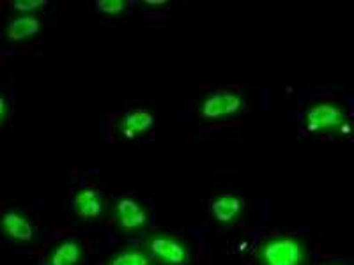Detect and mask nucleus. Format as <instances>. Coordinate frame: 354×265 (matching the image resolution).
Returning <instances> with one entry per match:
<instances>
[{
    "mask_svg": "<svg viewBox=\"0 0 354 265\" xmlns=\"http://www.w3.org/2000/svg\"><path fill=\"white\" fill-rule=\"evenodd\" d=\"M303 128L317 137H340L349 132V115L340 101L319 99L303 112Z\"/></svg>",
    "mask_w": 354,
    "mask_h": 265,
    "instance_id": "obj_1",
    "label": "nucleus"
},
{
    "mask_svg": "<svg viewBox=\"0 0 354 265\" xmlns=\"http://www.w3.org/2000/svg\"><path fill=\"white\" fill-rule=\"evenodd\" d=\"M310 246L301 235H271L257 248L259 265H308Z\"/></svg>",
    "mask_w": 354,
    "mask_h": 265,
    "instance_id": "obj_2",
    "label": "nucleus"
},
{
    "mask_svg": "<svg viewBox=\"0 0 354 265\" xmlns=\"http://www.w3.org/2000/svg\"><path fill=\"white\" fill-rule=\"evenodd\" d=\"M142 248L149 255L154 265H189L192 264V249L188 242L177 233L156 230L149 232L142 241Z\"/></svg>",
    "mask_w": 354,
    "mask_h": 265,
    "instance_id": "obj_3",
    "label": "nucleus"
},
{
    "mask_svg": "<svg viewBox=\"0 0 354 265\" xmlns=\"http://www.w3.org/2000/svg\"><path fill=\"white\" fill-rule=\"evenodd\" d=\"M110 216H112L113 225L119 230V233L126 237L140 235L142 232L149 228L151 219H153L149 205L131 197L119 198L110 207Z\"/></svg>",
    "mask_w": 354,
    "mask_h": 265,
    "instance_id": "obj_4",
    "label": "nucleus"
},
{
    "mask_svg": "<svg viewBox=\"0 0 354 265\" xmlns=\"http://www.w3.org/2000/svg\"><path fill=\"white\" fill-rule=\"evenodd\" d=\"M245 110V97L234 90L216 88L204 96L198 113L204 121H225Z\"/></svg>",
    "mask_w": 354,
    "mask_h": 265,
    "instance_id": "obj_5",
    "label": "nucleus"
},
{
    "mask_svg": "<svg viewBox=\"0 0 354 265\" xmlns=\"http://www.w3.org/2000/svg\"><path fill=\"white\" fill-rule=\"evenodd\" d=\"M0 235L12 244H32L37 239V228L28 214L11 209L0 216Z\"/></svg>",
    "mask_w": 354,
    "mask_h": 265,
    "instance_id": "obj_6",
    "label": "nucleus"
},
{
    "mask_svg": "<svg viewBox=\"0 0 354 265\" xmlns=\"http://www.w3.org/2000/svg\"><path fill=\"white\" fill-rule=\"evenodd\" d=\"M71 207L75 216L84 221H100L105 219L110 213L109 200L103 197L101 191L91 186H84L75 193L71 200Z\"/></svg>",
    "mask_w": 354,
    "mask_h": 265,
    "instance_id": "obj_7",
    "label": "nucleus"
},
{
    "mask_svg": "<svg viewBox=\"0 0 354 265\" xmlns=\"http://www.w3.org/2000/svg\"><path fill=\"white\" fill-rule=\"evenodd\" d=\"M209 214L218 226L238 225L245 216V200L238 195H218L209 202Z\"/></svg>",
    "mask_w": 354,
    "mask_h": 265,
    "instance_id": "obj_8",
    "label": "nucleus"
},
{
    "mask_svg": "<svg viewBox=\"0 0 354 265\" xmlns=\"http://www.w3.org/2000/svg\"><path fill=\"white\" fill-rule=\"evenodd\" d=\"M154 115L145 108H133L129 112L122 113L119 122H117V135L122 140L135 141L138 138L145 137L153 129Z\"/></svg>",
    "mask_w": 354,
    "mask_h": 265,
    "instance_id": "obj_9",
    "label": "nucleus"
},
{
    "mask_svg": "<svg viewBox=\"0 0 354 265\" xmlns=\"http://www.w3.org/2000/svg\"><path fill=\"white\" fill-rule=\"evenodd\" d=\"M87 257L85 244L77 237H66L48 249L44 265H82Z\"/></svg>",
    "mask_w": 354,
    "mask_h": 265,
    "instance_id": "obj_10",
    "label": "nucleus"
},
{
    "mask_svg": "<svg viewBox=\"0 0 354 265\" xmlns=\"http://www.w3.org/2000/svg\"><path fill=\"white\" fill-rule=\"evenodd\" d=\"M39 17H15L4 27V37L9 43H24L32 39L41 30Z\"/></svg>",
    "mask_w": 354,
    "mask_h": 265,
    "instance_id": "obj_11",
    "label": "nucleus"
},
{
    "mask_svg": "<svg viewBox=\"0 0 354 265\" xmlns=\"http://www.w3.org/2000/svg\"><path fill=\"white\" fill-rule=\"evenodd\" d=\"M105 265H154V262L142 246L122 244L106 257Z\"/></svg>",
    "mask_w": 354,
    "mask_h": 265,
    "instance_id": "obj_12",
    "label": "nucleus"
},
{
    "mask_svg": "<svg viewBox=\"0 0 354 265\" xmlns=\"http://www.w3.org/2000/svg\"><path fill=\"white\" fill-rule=\"evenodd\" d=\"M11 8L18 17H37V12L46 8V2L44 0H17L12 2Z\"/></svg>",
    "mask_w": 354,
    "mask_h": 265,
    "instance_id": "obj_13",
    "label": "nucleus"
},
{
    "mask_svg": "<svg viewBox=\"0 0 354 265\" xmlns=\"http://www.w3.org/2000/svg\"><path fill=\"white\" fill-rule=\"evenodd\" d=\"M128 8L129 4L126 0H100L96 2V11L101 14H109V17H119L126 12Z\"/></svg>",
    "mask_w": 354,
    "mask_h": 265,
    "instance_id": "obj_14",
    "label": "nucleus"
},
{
    "mask_svg": "<svg viewBox=\"0 0 354 265\" xmlns=\"http://www.w3.org/2000/svg\"><path fill=\"white\" fill-rule=\"evenodd\" d=\"M9 113H11V105H9V99L4 92H0V126L8 121Z\"/></svg>",
    "mask_w": 354,
    "mask_h": 265,
    "instance_id": "obj_15",
    "label": "nucleus"
},
{
    "mask_svg": "<svg viewBox=\"0 0 354 265\" xmlns=\"http://www.w3.org/2000/svg\"><path fill=\"white\" fill-rule=\"evenodd\" d=\"M319 265H353V264H342V262H335V260H328V262H321Z\"/></svg>",
    "mask_w": 354,
    "mask_h": 265,
    "instance_id": "obj_16",
    "label": "nucleus"
}]
</instances>
